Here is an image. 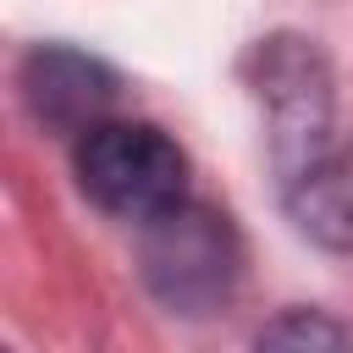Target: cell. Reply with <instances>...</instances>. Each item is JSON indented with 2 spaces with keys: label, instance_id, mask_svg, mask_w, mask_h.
<instances>
[{
  "label": "cell",
  "instance_id": "cell-1",
  "mask_svg": "<svg viewBox=\"0 0 353 353\" xmlns=\"http://www.w3.org/2000/svg\"><path fill=\"white\" fill-rule=\"evenodd\" d=\"M138 259H143L149 292L171 314H210L232 298L243 248H237V232L221 210L176 199L143 221Z\"/></svg>",
  "mask_w": 353,
  "mask_h": 353
},
{
  "label": "cell",
  "instance_id": "cell-2",
  "mask_svg": "<svg viewBox=\"0 0 353 353\" xmlns=\"http://www.w3.org/2000/svg\"><path fill=\"white\" fill-rule=\"evenodd\" d=\"M77 188L121 221H149L188 188L182 149L149 121H94L77 132Z\"/></svg>",
  "mask_w": 353,
  "mask_h": 353
},
{
  "label": "cell",
  "instance_id": "cell-3",
  "mask_svg": "<svg viewBox=\"0 0 353 353\" xmlns=\"http://www.w3.org/2000/svg\"><path fill=\"white\" fill-rule=\"evenodd\" d=\"M259 66V99L270 110V138L276 154L292 165V176L314 160V143L325 132L331 116V88H325V66L303 39H270L254 55Z\"/></svg>",
  "mask_w": 353,
  "mask_h": 353
},
{
  "label": "cell",
  "instance_id": "cell-4",
  "mask_svg": "<svg viewBox=\"0 0 353 353\" xmlns=\"http://www.w3.org/2000/svg\"><path fill=\"white\" fill-rule=\"evenodd\" d=\"M22 99L55 132H88L116 105V72L83 50L44 44L22 61Z\"/></svg>",
  "mask_w": 353,
  "mask_h": 353
},
{
  "label": "cell",
  "instance_id": "cell-5",
  "mask_svg": "<svg viewBox=\"0 0 353 353\" xmlns=\"http://www.w3.org/2000/svg\"><path fill=\"white\" fill-rule=\"evenodd\" d=\"M287 210L303 237H314L320 248L353 254V149L309 160L287 188Z\"/></svg>",
  "mask_w": 353,
  "mask_h": 353
},
{
  "label": "cell",
  "instance_id": "cell-6",
  "mask_svg": "<svg viewBox=\"0 0 353 353\" xmlns=\"http://www.w3.org/2000/svg\"><path fill=\"white\" fill-rule=\"evenodd\" d=\"M259 342H347V331L325 325V320H281V325L259 331Z\"/></svg>",
  "mask_w": 353,
  "mask_h": 353
}]
</instances>
